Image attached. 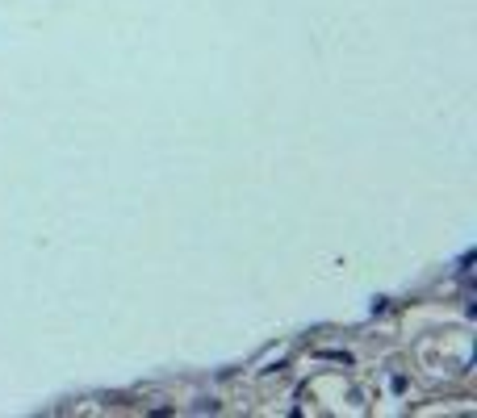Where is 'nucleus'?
Here are the masks:
<instances>
[{"label":"nucleus","mask_w":477,"mask_h":418,"mask_svg":"<svg viewBox=\"0 0 477 418\" xmlns=\"http://www.w3.org/2000/svg\"><path fill=\"white\" fill-rule=\"evenodd\" d=\"M205 410H209V414H218V410H222V406H218V402H214V397H201V402H197V414H205Z\"/></svg>","instance_id":"1"}]
</instances>
